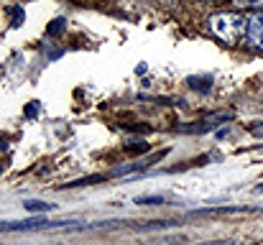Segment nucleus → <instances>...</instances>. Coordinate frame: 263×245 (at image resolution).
Returning a JSON list of instances; mask_svg holds the SVG:
<instances>
[{"label": "nucleus", "mask_w": 263, "mask_h": 245, "mask_svg": "<svg viewBox=\"0 0 263 245\" xmlns=\"http://www.w3.org/2000/svg\"><path fill=\"white\" fill-rule=\"evenodd\" d=\"M246 21L248 18L238 13H215L210 15V31L225 44H235L240 36H246Z\"/></svg>", "instance_id": "1"}, {"label": "nucleus", "mask_w": 263, "mask_h": 245, "mask_svg": "<svg viewBox=\"0 0 263 245\" xmlns=\"http://www.w3.org/2000/svg\"><path fill=\"white\" fill-rule=\"evenodd\" d=\"M235 118L233 110H217L212 115H207L204 120H197V125H181L184 133H207V130H217L222 123H230Z\"/></svg>", "instance_id": "2"}, {"label": "nucleus", "mask_w": 263, "mask_h": 245, "mask_svg": "<svg viewBox=\"0 0 263 245\" xmlns=\"http://www.w3.org/2000/svg\"><path fill=\"white\" fill-rule=\"evenodd\" d=\"M246 41L248 46L263 51V13H251L246 21Z\"/></svg>", "instance_id": "3"}, {"label": "nucleus", "mask_w": 263, "mask_h": 245, "mask_svg": "<svg viewBox=\"0 0 263 245\" xmlns=\"http://www.w3.org/2000/svg\"><path fill=\"white\" fill-rule=\"evenodd\" d=\"M243 212H256V207H251V204H243V207H238V204L204 207V210H194V212H189V215H192V217H204V215H243Z\"/></svg>", "instance_id": "4"}, {"label": "nucleus", "mask_w": 263, "mask_h": 245, "mask_svg": "<svg viewBox=\"0 0 263 245\" xmlns=\"http://www.w3.org/2000/svg\"><path fill=\"white\" fill-rule=\"evenodd\" d=\"M186 84H189V89L204 95V92L212 89V77L210 74H192V77H186Z\"/></svg>", "instance_id": "5"}, {"label": "nucleus", "mask_w": 263, "mask_h": 245, "mask_svg": "<svg viewBox=\"0 0 263 245\" xmlns=\"http://www.w3.org/2000/svg\"><path fill=\"white\" fill-rule=\"evenodd\" d=\"M107 176L105 174H92V176H85V179H74V181H67L62 184V189H77V186H92V184H100L105 181Z\"/></svg>", "instance_id": "6"}, {"label": "nucleus", "mask_w": 263, "mask_h": 245, "mask_svg": "<svg viewBox=\"0 0 263 245\" xmlns=\"http://www.w3.org/2000/svg\"><path fill=\"white\" fill-rule=\"evenodd\" d=\"M23 207H26L28 212H36V215L57 210V204H49V202H41V199H28V202H23Z\"/></svg>", "instance_id": "7"}, {"label": "nucleus", "mask_w": 263, "mask_h": 245, "mask_svg": "<svg viewBox=\"0 0 263 245\" xmlns=\"http://www.w3.org/2000/svg\"><path fill=\"white\" fill-rule=\"evenodd\" d=\"M133 202L141 204V207H156V204H164L166 197H164V194H146V197H136Z\"/></svg>", "instance_id": "8"}, {"label": "nucleus", "mask_w": 263, "mask_h": 245, "mask_svg": "<svg viewBox=\"0 0 263 245\" xmlns=\"http://www.w3.org/2000/svg\"><path fill=\"white\" fill-rule=\"evenodd\" d=\"M136 230H166V228H174L172 220H154V222H143V225H133Z\"/></svg>", "instance_id": "9"}, {"label": "nucleus", "mask_w": 263, "mask_h": 245, "mask_svg": "<svg viewBox=\"0 0 263 245\" xmlns=\"http://www.w3.org/2000/svg\"><path fill=\"white\" fill-rule=\"evenodd\" d=\"M151 148V143H143V141H133V143H125V151L133 154V156H141Z\"/></svg>", "instance_id": "10"}, {"label": "nucleus", "mask_w": 263, "mask_h": 245, "mask_svg": "<svg viewBox=\"0 0 263 245\" xmlns=\"http://www.w3.org/2000/svg\"><path fill=\"white\" fill-rule=\"evenodd\" d=\"M235 8H251V10H263V0H233Z\"/></svg>", "instance_id": "11"}, {"label": "nucleus", "mask_w": 263, "mask_h": 245, "mask_svg": "<svg viewBox=\"0 0 263 245\" xmlns=\"http://www.w3.org/2000/svg\"><path fill=\"white\" fill-rule=\"evenodd\" d=\"M64 28H67V21H64V18H57L54 23H49L46 33H49V36H59V33L64 31Z\"/></svg>", "instance_id": "12"}, {"label": "nucleus", "mask_w": 263, "mask_h": 245, "mask_svg": "<svg viewBox=\"0 0 263 245\" xmlns=\"http://www.w3.org/2000/svg\"><path fill=\"white\" fill-rule=\"evenodd\" d=\"M248 133H253V136L263 138V120H256V123H251V125H248Z\"/></svg>", "instance_id": "13"}, {"label": "nucleus", "mask_w": 263, "mask_h": 245, "mask_svg": "<svg viewBox=\"0 0 263 245\" xmlns=\"http://www.w3.org/2000/svg\"><path fill=\"white\" fill-rule=\"evenodd\" d=\"M36 115H39V102H31L26 107V118H36Z\"/></svg>", "instance_id": "14"}, {"label": "nucleus", "mask_w": 263, "mask_h": 245, "mask_svg": "<svg viewBox=\"0 0 263 245\" xmlns=\"http://www.w3.org/2000/svg\"><path fill=\"white\" fill-rule=\"evenodd\" d=\"M125 130H133V133H151L148 125H125Z\"/></svg>", "instance_id": "15"}, {"label": "nucleus", "mask_w": 263, "mask_h": 245, "mask_svg": "<svg viewBox=\"0 0 263 245\" xmlns=\"http://www.w3.org/2000/svg\"><path fill=\"white\" fill-rule=\"evenodd\" d=\"M10 13L15 15V21H13V26H21V21H23V10H21V8H10Z\"/></svg>", "instance_id": "16"}, {"label": "nucleus", "mask_w": 263, "mask_h": 245, "mask_svg": "<svg viewBox=\"0 0 263 245\" xmlns=\"http://www.w3.org/2000/svg\"><path fill=\"white\" fill-rule=\"evenodd\" d=\"M207 245H235L233 240H215V243H207Z\"/></svg>", "instance_id": "17"}, {"label": "nucleus", "mask_w": 263, "mask_h": 245, "mask_svg": "<svg viewBox=\"0 0 263 245\" xmlns=\"http://www.w3.org/2000/svg\"><path fill=\"white\" fill-rule=\"evenodd\" d=\"M5 148H8V143H5V141H0V151H5Z\"/></svg>", "instance_id": "18"}, {"label": "nucleus", "mask_w": 263, "mask_h": 245, "mask_svg": "<svg viewBox=\"0 0 263 245\" xmlns=\"http://www.w3.org/2000/svg\"><path fill=\"white\" fill-rule=\"evenodd\" d=\"M256 192H258V194H261V192H263V181H261V184H258V186H256Z\"/></svg>", "instance_id": "19"}, {"label": "nucleus", "mask_w": 263, "mask_h": 245, "mask_svg": "<svg viewBox=\"0 0 263 245\" xmlns=\"http://www.w3.org/2000/svg\"><path fill=\"white\" fill-rule=\"evenodd\" d=\"M217 3H220V0H217Z\"/></svg>", "instance_id": "20"}]
</instances>
